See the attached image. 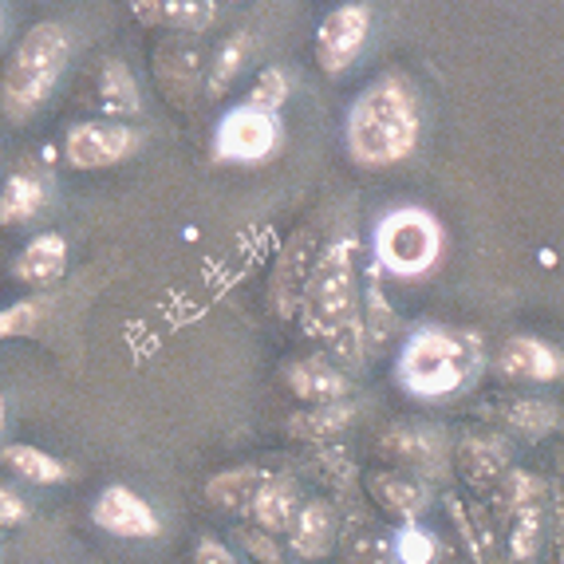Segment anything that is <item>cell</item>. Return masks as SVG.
Wrapping results in <instances>:
<instances>
[{"mask_svg": "<svg viewBox=\"0 0 564 564\" xmlns=\"http://www.w3.org/2000/svg\"><path fill=\"white\" fill-rule=\"evenodd\" d=\"M423 134V111L419 95L403 76H379L356 95L344 119V142L351 162L359 166H399L419 151Z\"/></svg>", "mask_w": 564, "mask_h": 564, "instance_id": "obj_1", "label": "cell"}, {"mask_svg": "<svg viewBox=\"0 0 564 564\" xmlns=\"http://www.w3.org/2000/svg\"><path fill=\"white\" fill-rule=\"evenodd\" d=\"M481 364L486 348L478 332L423 324L406 336L395 359V379L414 399H451L478 379Z\"/></svg>", "mask_w": 564, "mask_h": 564, "instance_id": "obj_2", "label": "cell"}, {"mask_svg": "<svg viewBox=\"0 0 564 564\" xmlns=\"http://www.w3.org/2000/svg\"><path fill=\"white\" fill-rule=\"evenodd\" d=\"M67 56H72V32L59 20H40L24 32L12 47L4 76H0V111L12 122H24L47 104L64 76Z\"/></svg>", "mask_w": 564, "mask_h": 564, "instance_id": "obj_3", "label": "cell"}, {"mask_svg": "<svg viewBox=\"0 0 564 564\" xmlns=\"http://www.w3.org/2000/svg\"><path fill=\"white\" fill-rule=\"evenodd\" d=\"M359 312H364V289L356 269V237L339 234L324 245L312 264L301 301V324L308 336L332 344L339 332H348L359 321Z\"/></svg>", "mask_w": 564, "mask_h": 564, "instance_id": "obj_4", "label": "cell"}, {"mask_svg": "<svg viewBox=\"0 0 564 564\" xmlns=\"http://www.w3.org/2000/svg\"><path fill=\"white\" fill-rule=\"evenodd\" d=\"M371 253H376V269L383 273L403 276V281L423 276L443 257V226H438V217L419 206L391 209L387 217H379Z\"/></svg>", "mask_w": 564, "mask_h": 564, "instance_id": "obj_5", "label": "cell"}, {"mask_svg": "<svg viewBox=\"0 0 564 564\" xmlns=\"http://www.w3.org/2000/svg\"><path fill=\"white\" fill-rule=\"evenodd\" d=\"M281 147V119L269 111L241 104L226 111V119L217 122L214 131V159L217 162H237V166H257L269 162Z\"/></svg>", "mask_w": 564, "mask_h": 564, "instance_id": "obj_6", "label": "cell"}, {"mask_svg": "<svg viewBox=\"0 0 564 564\" xmlns=\"http://www.w3.org/2000/svg\"><path fill=\"white\" fill-rule=\"evenodd\" d=\"M506 513V541L509 556L518 564H533L541 553V533H545V513H541V481L525 470H509L501 489L494 494Z\"/></svg>", "mask_w": 564, "mask_h": 564, "instance_id": "obj_7", "label": "cell"}, {"mask_svg": "<svg viewBox=\"0 0 564 564\" xmlns=\"http://www.w3.org/2000/svg\"><path fill=\"white\" fill-rule=\"evenodd\" d=\"M142 134L127 122H72L64 134V154L79 170H104L134 159Z\"/></svg>", "mask_w": 564, "mask_h": 564, "instance_id": "obj_8", "label": "cell"}, {"mask_svg": "<svg viewBox=\"0 0 564 564\" xmlns=\"http://www.w3.org/2000/svg\"><path fill=\"white\" fill-rule=\"evenodd\" d=\"M367 32H371V9H367V4H359V0L336 4V9L321 20V29H316V64H321L328 76L348 72L359 52H364Z\"/></svg>", "mask_w": 564, "mask_h": 564, "instance_id": "obj_9", "label": "cell"}, {"mask_svg": "<svg viewBox=\"0 0 564 564\" xmlns=\"http://www.w3.org/2000/svg\"><path fill=\"white\" fill-rule=\"evenodd\" d=\"M316 226H301L296 234L284 241L281 257H276L273 281H269V304L281 321L289 316H301L304 301V284H308L312 264H316Z\"/></svg>", "mask_w": 564, "mask_h": 564, "instance_id": "obj_10", "label": "cell"}, {"mask_svg": "<svg viewBox=\"0 0 564 564\" xmlns=\"http://www.w3.org/2000/svg\"><path fill=\"white\" fill-rule=\"evenodd\" d=\"M379 451L391 466L399 470H411V478H438L446 474V438L434 426H419V423H399L379 438Z\"/></svg>", "mask_w": 564, "mask_h": 564, "instance_id": "obj_11", "label": "cell"}, {"mask_svg": "<svg viewBox=\"0 0 564 564\" xmlns=\"http://www.w3.org/2000/svg\"><path fill=\"white\" fill-rule=\"evenodd\" d=\"M494 371L513 383H553L564 376V356L541 336H509L494 359Z\"/></svg>", "mask_w": 564, "mask_h": 564, "instance_id": "obj_12", "label": "cell"}, {"mask_svg": "<svg viewBox=\"0 0 564 564\" xmlns=\"http://www.w3.org/2000/svg\"><path fill=\"white\" fill-rule=\"evenodd\" d=\"M454 470L466 478V486L478 489L481 498H494L501 481L509 478V451L494 434H466L454 446Z\"/></svg>", "mask_w": 564, "mask_h": 564, "instance_id": "obj_13", "label": "cell"}, {"mask_svg": "<svg viewBox=\"0 0 564 564\" xmlns=\"http://www.w3.org/2000/svg\"><path fill=\"white\" fill-rule=\"evenodd\" d=\"M91 521L115 536H159V513L127 486H107L95 498Z\"/></svg>", "mask_w": 564, "mask_h": 564, "instance_id": "obj_14", "label": "cell"}, {"mask_svg": "<svg viewBox=\"0 0 564 564\" xmlns=\"http://www.w3.org/2000/svg\"><path fill=\"white\" fill-rule=\"evenodd\" d=\"M284 383L292 387V395L304 399V403L321 406V403H344L351 391L348 371L339 364H332L328 356H304L292 359L284 367Z\"/></svg>", "mask_w": 564, "mask_h": 564, "instance_id": "obj_15", "label": "cell"}, {"mask_svg": "<svg viewBox=\"0 0 564 564\" xmlns=\"http://www.w3.org/2000/svg\"><path fill=\"white\" fill-rule=\"evenodd\" d=\"M367 494H371V501L379 509H387L403 525L419 521L431 509V486L423 478H411V474H399V470H376L367 478Z\"/></svg>", "mask_w": 564, "mask_h": 564, "instance_id": "obj_16", "label": "cell"}, {"mask_svg": "<svg viewBox=\"0 0 564 564\" xmlns=\"http://www.w3.org/2000/svg\"><path fill=\"white\" fill-rule=\"evenodd\" d=\"M339 536V525H336V509L328 501H304L301 513L292 518L289 525V549L301 561H321V556L332 553Z\"/></svg>", "mask_w": 564, "mask_h": 564, "instance_id": "obj_17", "label": "cell"}, {"mask_svg": "<svg viewBox=\"0 0 564 564\" xmlns=\"http://www.w3.org/2000/svg\"><path fill=\"white\" fill-rule=\"evenodd\" d=\"M351 423H356V406L344 399V403H321V406H304V411L289 414V419H284V431H289V438H296V443L324 446V443H332V438H339Z\"/></svg>", "mask_w": 564, "mask_h": 564, "instance_id": "obj_18", "label": "cell"}, {"mask_svg": "<svg viewBox=\"0 0 564 564\" xmlns=\"http://www.w3.org/2000/svg\"><path fill=\"white\" fill-rule=\"evenodd\" d=\"M301 489H296V481L284 478V474H269V481L261 486V494H257L253 501V521L257 529H264V533H289L292 518L301 513Z\"/></svg>", "mask_w": 564, "mask_h": 564, "instance_id": "obj_19", "label": "cell"}, {"mask_svg": "<svg viewBox=\"0 0 564 564\" xmlns=\"http://www.w3.org/2000/svg\"><path fill=\"white\" fill-rule=\"evenodd\" d=\"M67 269V241L59 234H40L32 237V245L24 249V253L17 257V264H12V276L24 284H36V289H44V284L59 281Z\"/></svg>", "mask_w": 564, "mask_h": 564, "instance_id": "obj_20", "label": "cell"}, {"mask_svg": "<svg viewBox=\"0 0 564 564\" xmlns=\"http://www.w3.org/2000/svg\"><path fill=\"white\" fill-rule=\"evenodd\" d=\"M264 481H269V470H261V466H234V470H221L206 481V498L229 513H249Z\"/></svg>", "mask_w": 564, "mask_h": 564, "instance_id": "obj_21", "label": "cell"}, {"mask_svg": "<svg viewBox=\"0 0 564 564\" xmlns=\"http://www.w3.org/2000/svg\"><path fill=\"white\" fill-rule=\"evenodd\" d=\"M47 202V186L44 178L29 174V170H17L4 189H0V226H24L44 209Z\"/></svg>", "mask_w": 564, "mask_h": 564, "instance_id": "obj_22", "label": "cell"}, {"mask_svg": "<svg viewBox=\"0 0 564 564\" xmlns=\"http://www.w3.org/2000/svg\"><path fill=\"white\" fill-rule=\"evenodd\" d=\"M154 72H159L162 87L174 104H189L194 91H198V52L186 44H166L154 59Z\"/></svg>", "mask_w": 564, "mask_h": 564, "instance_id": "obj_23", "label": "cell"}, {"mask_svg": "<svg viewBox=\"0 0 564 564\" xmlns=\"http://www.w3.org/2000/svg\"><path fill=\"white\" fill-rule=\"evenodd\" d=\"M0 462H4V470L32 481V486H56V481L72 478V470H67L59 458H52V454L36 451V446H24V443L0 446Z\"/></svg>", "mask_w": 564, "mask_h": 564, "instance_id": "obj_24", "label": "cell"}, {"mask_svg": "<svg viewBox=\"0 0 564 564\" xmlns=\"http://www.w3.org/2000/svg\"><path fill=\"white\" fill-rule=\"evenodd\" d=\"M498 419L509 426V431L529 434V438H545V434H553L556 426H561V406L549 403V399L521 395V399H509V403L501 406Z\"/></svg>", "mask_w": 564, "mask_h": 564, "instance_id": "obj_25", "label": "cell"}, {"mask_svg": "<svg viewBox=\"0 0 564 564\" xmlns=\"http://www.w3.org/2000/svg\"><path fill=\"white\" fill-rule=\"evenodd\" d=\"M451 518L454 525L462 529V541L470 545L474 561L478 564H501V541L489 525V518L478 506H462V501H451Z\"/></svg>", "mask_w": 564, "mask_h": 564, "instance_id": "obj_26", "label": "cell"}, {"mask_svg": "<svg viewBox=\"0 0 564 564\" xmlns=\"http://www.w3.org/2000/svg\"><path fill=\"white\" fill-rule=\"evenodd\" d=\"M99 107L107 115H119V119L139 115V84H134L131 67L122 64V59H107L104 72H99Z\"/></svg>", "mask_w": 564, "mask_h": 564, "instance_id": "obj_27", "label": "cell"}, {"mask_svg": "<svg viewBox=\"0 0 564 564\" xmlns=\"http://www.w3.org/2000/svg\"><path fill=\"white\" fill-rule=\"evenodd\" d=\"M253 47H257V40H253V32H249V29H237L234 36L221 40V47L214 52V64H209L206 91L209 95L226 91V87L237 79V72L245 67V59L253 56Z\"/></svg>", "mask_w": 564, "mask_h": 564, "instance_id": "obj_28", "label": "cell"}, {"mask_svg": "<svg viewBox=\"0 0 564 564\" xmlns=\"http://www.w3.org/2000/svg\"><path fill=\"white\" fill-rule=\"evenodd\" d=\"M134 17L147 20V24H174V29H189L202 32L214 24L217 4H206V0H182V4H134Z\"/></svg>", "mask_w": 564, "mask_h": 564, "instance_id": "obj_29", "label": "cell"}, {"mask_svg": "<svg viewBox=\"0 0 564 564\" xmlns=\"http://www.w3.org/2000/svg\"><path fill=\"white\" fill-rule=\"evenodd\" d=\"M344 564H387V545L367 513H356L344 529Z\"/></svg>", "mask_w": 564, "mask_h": 564, "instance_id": "obj_30", "label": "cell"}, {"mask_svg": "<svg viewBox=\"0 0 564 564\" xmlns=\"http://www.w3.org/2000/svg\"><path fill=\"white\" fill-rule=\"evenodd\" d=\"M359 321H364V332H367V348H379V344L395 332L391 304H387V296L379 292L376 281L367 284V292H364V312H359Z\"/></svg>", "mask_w": 564, "mask_h": 564, "instance_id": "obj_31", "label": "cell"}, {"mask_svg": "<svg viewBox=\"0 0 564 564\" xmlns=\"http://www.w3.org/2000/svg\"><path fill=\"white\" fill-rule=\"evenodd\" d=\"M47 308H52V296H32V301H20L12 308L0 312V339L9 336H32V332L44 324Z\"/></svg>", "mask_w": 564, "mask_h": 564, "instance_id": "obj_32", "label": "cell"}, {"mask_svg": "<svg viewBox=\"0 0 564 564\" xmlns=\"http://www.w3.org/2000/svg\"><path fill=\"white\" fill-rule=\"evenodd\" d=\"M289 95H292V84H289V76H284L281 67H264L261 76H257L253 91H249V99H245V104L257 107V111L276 115L284 104H289Z\"/></svg>", "mask_w": 564, "mask_h": 564, "instance_id": "obj_33", "label": "cell"}, {"mask_svg": "<svg viewBox=\"0 0 564 564\" xmlns=\"http://www.w3.org/2000/svg\"><path fill=\"white\" fill-rule=\"evenodd\" d=\"M395 556H399V564H434V556H438V541H434L431 529H423L419 521H411V525L399 529Z\"/></svg>", "mask_w": 564, "mask_h": 564, "instance_id": "obj_34", "label": "cell"}, {"mask_svg": "<svg viewBox=\"0 0 564 564\" xmlns=\"http://www.w3.org/2000/svg\"><path fill=\"white\" fill-rule=\"evenodd\" d=\"M237 541H241V549L253 556L257 564H281V545H276L273 533H264V529H241Z\"/></svg>", "mask_w": 564, "mask_h": 564, "instance_id": "obj_35", "label": "cell"}, {"mask_svg": "<svg viewBox=\"0 0 564 564\" xmlns=\"http://www.w3.org/2000/svg\"><path fill=\"white\" fill-rule=\"evenodd\" d=\"M24 518H29V501L20 498L12 486H0V529L20 525Z\"/></svg>", "mask_w": 564, "mask_h": 564, "instance_id": "obj_36", "label": "cell"}, {"mask_svg": "<svg viewBox=\"0 0 564 564\" xmlns=\"http://www.w3.org/2000/svg\"><path fill=\"white\" fill-rule=\"evenodd\" d=\"M194 564H241V561H237L234 549H226L221 541H214V536H202L198 545H194Z\"/></svg>", "mask_w": 564, "mask_h": 564, "instance_id": "obj_37", "label": "cell"}, {"mask_svg": "<svg viewBox=\"0 0 564 564\" xmlns=\"http://www.w3.org/2000/svg\"><path fill=\"white\" fill-rule=\"evenodd\" d=\"M0 431H4V399H0Z\"/></svg>", "mask_w": 564, "mask_h": 564, "instance_id": "obj_38", "label": "cell"}, {"mask_svg": "<svg viewBox=\"0 0 564 564\" xmlns=\"http://www.w3.org/2000/svg\"><path fill=\"white\" fill-rule=\"evenodd\" d=\"M0 36H4V12H0Z\"/></svg>", "mask_w": 564, "mask_h": 564, "instance_id": "obj_39", "label": "cell"}]
</instances>
